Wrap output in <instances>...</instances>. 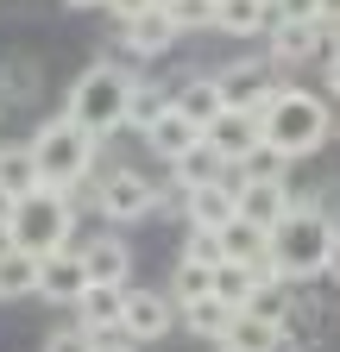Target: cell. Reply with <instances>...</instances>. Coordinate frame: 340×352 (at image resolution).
I'll return each mask as SVG.
<instances>
[{
    "mask_svg": "<svg viewBox=\"0 0 340 352\" xmlns=\"http://www.w3.org/2000/svg\"><path fill=\"white\" fill-rule=\"evenodd\" d=\"M271 258H277V277H284V283L328 277V271H334V258H340V233H334V220H328L315 201H296L284 227H271Z\"/></svg>",
    "mask_w": 340,
    "mask_h": 352,
    "instance_id": "cell-1",
    "label": "cell"
},
{
    "mask_svg": "<svg viewBox=\"0 0 340 352\" xmlns=\"http://www.w3.org/2000/svg\"><path fill=\"white\" fill-rule=\"evenodd\" d=\"M259 126H265V145H277L296 164V157H309V151L328 145L334 107H328V95H309V88H277L271 107L259 113Z\"/></svg>",
    "mask_w": 340,
    "mask_h": 352,
    "instance_id": "cell-2",
    "label": "cell"
},
{
    "mask_svg": "<svg viewBox=\"0 0 340 352\" xmlns=\"http://www.w3.org/2000/svg\"><path fill=\"white\" fill-rule=\"evenodd\" d=\"M126 107H133V76L120 63H89L70 82V101H63V113L76 126H89L95 139H107V132L126 126Z\"/></svg>",
    "mask_w": 340,
    "mask_h": 352,
    "instance_id": "cell-3",
    "label": "cell"
},
{
    "mask_svg": "<svg viewBox=\"0 0 340 352\" xmlns=\"http://www.w3.org/2000/svg\"><path fill=\"white\" fill-rule=\"evenodd\" d=\"M95 151H101V139H95L89 126H76L70 113L45 120V126H38V139H32V157H38V183L70 195V189L82 183V176H89Z\"/></svg>",
    "mask_w": 340,
    "mask_h": 352,
    "instance_id": "cell-4",
    "label": "cell"
},
{
    "mask_svg": "<svg viewBox=\"0 0 340 352\" xmlns=\"http://www.w3.org/2000/svg\"><path fill=\"white\" fill-rule=\"evenodd\" d=\"M70 227H76L70 195L63 189H32V195L13 201V220H7V233H0V239L19 245V252H32V258H51V252L70 245Z\"/></svg>",
    "mask_w": 340,
    "mask_h": 352,
    "instance_id": "cell-5",
    "label": "cell"
},
{
    "mask_svg": "<svg viewBox=\"0 0 340 352\" xmlns=\"http://www.w3.org/2000/svg\"><path fill=\"white\" fill-rule=\"evenodd\" d=\"M95 208L114 220V227H133V220H151L158 214V183L139 170H107L95 183Z\"/></svg>",
    "mask_w": 340,
    "mask_h": 352,
    "instance_id": "cell-6",
    "label": "cell"
},
{
    "mask_svg": "<svg viewBox=\"0 0 340 352\" xmlns=\"http://www.w3.org/2000/svg\"><path fill=\"white\" fill-rule=\"evenodd\" d=\"M170 327H177V302H170L164 289H126V321H120V333L133 340V346L164 340Z\"/></svg>",
    "mask_w": 340,
    "mask_h": 352,
    "instance_id": "cell-7",
    "label": "cell"
},
{
    "mask_svg": "<svg viewBox=\"0 0 340 352\" xmlns=\"http://www.w3.org/2000/svg\"><path fill=\"white\" fill-rule=\"evenodd\" d=\"M202 139L215 145L227 164H240L246 151H259V145H265V126L252 120V113H240V107H227L221 120H208V126H202Z\"/></svg>",
    "mask_w": 340,
    "mask_h": 352,
    "instance_id": "cell-8",
    "label": "cell"
},
{
    "mask_svg": "<svg viewBox=\"0 0 340 352\" xmlns=\"http://www.w3.org/2000/svg\"><path fill=\"white\" fill-rule=\"evenodd\" d=\"M177 38H183V25L170 19V7H151V13H139V19L120 25V44H126L133 57H164Z\"/></svg>",
    "mask_w": 340,
    "mask_h": 352,
    "instance_id": "cell-9",
    "label": "cell"
},
{
    "mask_svg": "<svg viewBox=\"0 0 340 352\" xmlns=\"http://www.w3.org/2000/svg\"><path fill=\"white\" fill-rule=\"evenodd\" d=\"M82 289H89V264H82V252L76 245L51 252L45 271H38V296H45V302H82Z\"/></svg>",
    "mask_w": 340,
    "mask_h": 352,
    "instance_id": "cell-10",
    "label": "cell"
},
{
    "mask_svg": "<svg viewBox=\"0 0 340 352\" xmlns=\"http://www.w3.org/2000/svg\"><path fill=\"white\" fill-rule=\"evenodd\" d=\"M240 183V176H233ZM290 208H296V195H290V183H240V220H252V227H284L290 220Z\"/></svg>",
    "mask_w": 340,
    "mask_h": 352,
    "instance_id": "cell-11",
    "label": "cell"
},
{
    "mask_svg": "<svg viewBox=\"0 0 340 352\" xmlns=\"http://www.w3.org/2000/svg\"><path fill=\"white\" fill-rule=\"evenodd\" d=\"M240 220V183L227 176V183H202V189H189V227H233Z\"/></svg>",
    "mask_w": 340,
    "mask_h": 352,
    "instance_id": "cell-12",
    "label": "cell"
},
{
    "mask_svg": "<svg viewBox=\"0 0 340 352\" xmlns=\"http://www.w3.org/2000/svg\"><path fill=\"white\" fill-rule=\"evenodd\" d=\"M265 38H271V63H277V69H296V63H309V57L321 51V19H315V25H290V19L271 13V32H265Z\"/></svg>",
    "mask_w": 340,
    "mask_h": 352,
    "instance_id": "cell-13",
    "label": "cell"
},
{
    "mask_svg": "<svg viewBox=\"0 0 340 352\" xmlns=\"http://www.w3.org/2000/svg\"><path fill=\"white\" fill-rule=\"evenodd\" d=\"M145 145H151V157H164V164H177V157H189L195 145H202V126L189 120V113H177L170 107L158 126H145Z\"/></svg>",
    "mask_w": 340,
    "mask_h": 352,
    "instance_id": "cell-14",
    "label": "cell"
},
{
    "mask_svg": "<svg viewBox=\"0 0 340 352\" xmlns=\"http://www.w3.org/2000/svg\"><path fill=\"white\" fill-rule=\"evenodd\" d=\"M82 264H89V283H126L133 277V245L120 233H101V239L82 245Z\"/></svg>",
    "mask_w": 340,
    "mask_h": 352,
    "instance_id": "cell-15",
    "label": "cell"
},
{
    "mask_svg": "<svg viewBox=\"0 0 340 352\" xmlns=\"http://www.w3.org/2000/svg\"><path fill=\"white\" fill-rule=\"evenodd\" d=\"M177 113H189L195 126L221 120V113H227V95H221V76H215V69H202V76L177 82Z\"/></svg>",
    "mask_w": 340,
    "mask_h": 352,
    "instance_id": "cell-16",
    "label": "cell"
},
{
    "mask_svg": "<svg viewBox=\"0 0 340 352\" xmlns=\"http://www.w3.org/2000/svg\"><path fill=\"white\" fill-rule=\"evenodd\" d=\"M76 308H82V327L120 333V321H126V283H89Z\"/></svg>",
    "mask_w": 340,
    "mask_h": 352,
    "instance_id": "cell-17",
    "label": "cell"
},
{
    "mask_svg": "<svg viewBox=\"0 0 340 352\" xmlns=\"http://www.w3.org/2000/svg\"><path fill=\"white\" fill-rule=\"evenodd\" d=\"M277 346H284V327L265 321L259 308H240L233 327H227V340H221V352H277Z\"/></svg>",
    "mask_w": 340,
    "mask_h": 352,
    "instance_id": "cell-18",
    "label": "cell"
},
{
    "mask_svg": "<svg viewBox=\"0 0 340 352\" xmlns=\"http://www.w3.org/2000/svg\"><path fill=\"white\" fill-rule=\"evenodd\" d=\"M215 32L221 38H265L271 32V7H265V0H221Z\"/></svg>",
    "mask_w": 340,
    "mask_h": 352,
    "instance_id": "cell-19",
    "label": "cell"
},
{
    "mask_svg": "<svg viewBox=\"0 0 340 352\" xmlns=\"http://www.w3.org/2000/svg\"><path fill=\"white\" fill-rule=\"evenodd\" d=\"M38 271H45V258H32L19 245H0V302H19L38 289Z\"/></svg>",
    "mask_w": 340,
    "mask_h": 352,
    "instance_id": "cell-20",
    "label": "cell"
},
{
    "mask_svg": "<svg viewBox=\"0 0 340 352\" xmlns=\"http://www.w3.org/2000/svg\"><path fill=\"white\" fill-rule=\"evenodd\" d=\"M177 315H183V327L195 333V340H227V327H233V315H240V308H227L221 296H202V302H183L177 308Z\"/></svg>",
    "mask_w": 340,
    "mask_h": 352,
    "instance_id": "cell-21",
    "label": "cell"
},
{
    "mask_svg": "<svg viewBox=\"0 0 340 352\" xmlns=\"http://www.w3.org/2000/svg\"><path fill=\"white\" fill-rule=\"evenodd\" d=\"M170 170H177V183H183V189H202V183H227V176H233V164H227L215 145H208V139H202L189 157H177Z\"/></svg>",
    "mask_w": 340,
    "mask_h": 352,
    "instance_id": "cell-22",
    "label": "cell"
},
{
    "mask_svg": "<svg viewBox=\"0 0 340 352\" xmlns=\"http://www.w3.org/2000/svg\"><path fill=\"white\" fill-rule=\"evenodd\" d=\"M170 107H177V88H158L151 76H139V82H133V107H126V126L145 132V126H158Z\"/></svg>",
    "mask_w": 340,
    "mask_h": 352,
    "instance_id": "cell-23",
    "label": "cell"
},
{
    "mask_svg": "<svg viewBox=\"0 0 340 352\" xmlns=\"http://www.w3.org/2000/svg\"><path fill=\"white\" fill-rule=\"evenodd\" d=\"M0 189H13V195L45 189V183H38V157H32V145H0Z\"/></svg>",
    "mask_w": 340,
    "mask_h": 352,
    "instance_id": "cell-24",
    "label": "cell"
},
{
    "mask_svg": "<svg viewBox=\"0 0 340 352\" xmlns=\"http://www.w3.org/2000/svg\"><path fill=\"white\" fill-rule=\"evenodd\" d=\"M259 283H265V277H259V271H246V264H233V258H227V264H215V296H221L227 308H252Z\"/></svg>",
    "mask_w": 340,
    "mask_h": 352,
    "instance_id": "cell-25",
    "label": "cell"
},
{
    "mask_svg": "<svg viewBox=\"0 0 340 352\" xmlns=\"http://www.w3.org/2000/svg\"><path fill=\"white\" fill-rule=\"evenodd\" d=\"M233 176H240V183H284V176H290V157L277 145H259V151H246L233 164Z\"/></svg>",
    "mask_w": 340,
    "mask_h": 352,
    "instance_id": "cell-26",
    "label": "cell"
},
{
    "mask_svg": "<svg viewBox=\"0 0 340 352\" xmlns=\"http://www.w3.org/2000/svg\"><path fill=\"white\" fill-rule=\"evenodd\" d=\"M202 296H215V271L208 264H189V258H177V283H170V302H202Z\"/></svg>",
    "mask_w": 340,
    "mask_h": 352,
    "instance_id": "cell-27",
    "label": "cell"
},
{
    "mask_svg": "<svg viewBox=\"0 0 340 352\" xmlns=\"http://www.w3.org/2000/svg\"><path fill=\"white\" fill-rule=\"evenodd\" d=\"M177 258H189V264H208V271H215V264H227V252H221V233L215 227H189L183 220V252Z\"/></svg>",
    "mask_w": 340,
    "mask_h": 352,
    "instance_id": "cell-28",
    "label": "cell"
},
{
    "mask_svg": "<svg viewBox=\"0 0 340 352\" xmlns=\"http://www.w3.org/2000/svg\"><path fill=\"white\" fill-rule=\"evenodd\" d=\"M215 13H221V0H170V19L183 32H215Z\"/></svg>",
    "mask_w": 340,
    "mask_h": 352,
    "instance_id": "cell-29",
    "label": "cell"
},
{
    "mask_svg": "<svg viewBox=\"0 0 340 352\" xmlns=\"http://www.w3.org/2000/svg\"><path fill=\"white\" fill-rule=\"evenodd\" d=\"M95 346H101V333L82 327V321H76V327H57V333L45 340V352H95Z\"/></svg>",
    "mask_w": 340,
    "mask_h": 352,
    "instance_id": "cell-30",
    "label": "cell"
},
{
    "mask_svg": "<svg viewBox=\"0 0 340 352\" xmlns=\"http://www.w3.org/2000/svg\"><path fill=\"white\" fill-rule=\"evenodd\" d=\"M32 82H38V76H32V63H25V57H13V63H7V82H0V95L19 101V95H32Z\"/></svg>",
    "mask_w": 340,
    "mask_h": 352,
    "instance_id": "cell-31",
    "label": "cell"
},
{
    "mask_svg": "<svg viewBox=\"0 0 340 352\" xmlns=\"http://www.w3.org/2000/svg\"><path fill=\"white\" fill-rule=\"evenodd\" d=\"M277 19H290V25H315V19H321V0H277Z\"/></svg>",
    "mask_w": 340,
    "mask_h": 352,
    "instance_id": "cell-32",
    "label": "cell"
},
{
    "mask_svg": "<svg viewBox=\"0 0 340 352\" xmlns=\"http://www.w3.org/2000/svg\"><path fill=\"white\" fill-rule=\"evenodd\" d=\"M158 0H107V13H114V25H126V19H139V13H151Z\"/></svg>",
    "mask_w": 340,
    "mask_h": 352,
    "instance_id": "cell-33",
    "label": "cell"
},
{
    "mask_svg": "<svg viewBox=\"0 0 340 352\" xmlns=\"http://www.w3.org/2000/svg\"><path fill=\"white\" fill-rule=\"evenodd\" d=\"M95 352H139V346L126 340V333H101V346H95Z\"/></svg>",
    "mask_w": 340,
    "mask_h": 352,
    "instance_id": "cell-34",
    "label": "cell"
},
{
    "mask_svg": "<svg viewBox=\"0 0 340 352\" xmlns=\"http://www.w3.org/2000/svg\"><path fill=\"white\" fill-rule=\"evenodd\" d=\"M13 201H19L13 189H0V233H7V220H13Z\"/></svg>",
    "mask_w": 340,
    "mask_h": 352,
    "instance_id": "cell-35",
    "label": "cell"
},
{
    "mask_svg": "<svg viewBox=\"0 0 340 352\" xmlns=\"http://www.w3.org/2000/svg\"><path fill=\"white\" fill-rule=\"evenodd\" d=\"M328 95L340 101V57H328Z\"/></svg>",
    "mask_w": 340,
    "mask_h": 352,
    "instance_id": "cell-36",
    "label": "cell"
},
{
    "mask_svg": "<svg viewBox=\"0 0 340 352\" xmlns=\"http://www.w3.org/2000/svg\"><path fill=\"white\" fill-rule=\"evenodd\" d=\"M63 7H82V13H89V7H107V0H63Z\"/></svg>",
    "mask_w": 340,
    "mask_h": 352,
    "instance_id": "cell-37",
    "label": "cell"
},
{
    "mask_svg": "<svg viewBox=\"0 0 340 352\" xmlns=\"http://www.w3.org/2000/svg\"><path fill=\"white\" fill-rule=\"evenodd\" d=\"M277 352H309V346H303V340H284V346H277Z\"/></svg>",
    "mask_w": 340,
    "mask_h": 352,
    "instance_id": "cell-38",
    "label": "cell"
},
{
    "mask_svg": "<svg viewBox=\"0 0 340 352\" xmlns=\"http://www.w3.org/2000/svg\"><path fill=\"white\" fill-rule=\"evenodd\" d=\"M265 7H271V13H277V0H265Z\"/></svg>",
    "mask_w": 340,
    "mask_h": 352,
    "instance_id": "cell-39",
    "label": "cell"
},
{
    "mask_svg": "<svg viewBox=\"0 0 340 352\" xmlns=\"http://www.w3.org/2000/svg\"><path fill=\"white\" fill-rule=\"evenodd\" d=\"M158 7H170V0H158Z\"/></svg>",
    "mask_w": 340,
    "mask_h": 352,
    "instance_id": "cell-40",
    "label": "cell"
},
{
    "mask_svg": "<svg viewBox=\"0 0 340 352\" xmlns=\"http://www.w3.org/2000/svg\"><path fill=\"white\" fill-rule=\"evenodd\" d=\"M0 107H7V95H0Z\"/></svg>",
    "mask_w": 340,
    "mask_h": 352,
    "instance_id": "cell-41",
    "label": "cell"
},
{
    "mask_svg": "<svg viewBox=\"0 0 340 352\" xmlns=\"http://www.w3.org/2000/svg\"><path fill=\"white\" fill-rule=\"evenodd\" d=\"M334 271H340V258H334Z\"/></svg>",
    "mask_w": 340,
    "mask_h": 352,
    "instance_id": "cell-42",
    "label": "cell"
}]
</instances>
